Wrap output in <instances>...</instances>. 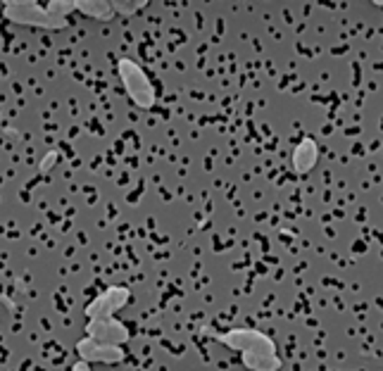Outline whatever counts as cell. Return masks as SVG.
<instances>
[{
	"mask_svg": "<svg viewBox=\"0 0 383 371\" xmlns=\"http://www.w3.org/2000/svg\"><path fill=\"white\" fill-rule=\"evenodd\" d=\"M3 17L10 19L12 24H22V27H38L45 31H60L67 29V19L53 17L45 5L36 0H8L3 5Z\"/></svg>",
	"mask_w": 383,
	"mask_h": 371,
	"instance_id": "6da1fadb",
	"label": "cell"
},
{
	"mask_svg": "<svg viewBox=\"0 0 383 371\" xmlns=\"http://www.w3.org/2000/svg\"><path fill=\"white\" fill-rule=\"evenodd\" d=\"M117 74L122 79L129 100L141 110H151L155 105V86L148 79V74L143 71V67L131 57H122L117 62Z\"/></svg>",
	"mask_w": 383,
	"mask_h": 371,
	"instance_id": "7a4b0ae2",
	"label": "cell"
},
{
	"mask_svg": "<svg viewBox=\"0 0 383 371\" xmlns=\"http://www.w3.org/2000/svg\"><path fill=\"white\" fill-rule=\"evenodd\" d=\"M214 341L236 350V353L276 355V343L257 329H231L226 334H214Z\"/></svg>",
	"mask_w": 383,
	"mask_h": 371,
	"instance_id": "3957f363",
	"label": "cell"
},
{
	"mask_svg": "<svg viewBox=\"0 0 383 371\" xmlns=\"http://www.w3.org/2000/svg\"><path fill=\"white\" fill-rule=\"evenodd\" d=\"M129 300H131V290L126 285H110V288H105L98 298H93L86 305L83 314L88 319H110L119 310H124Z\"/></svg>",
	"mask_w": 383,
	"mask_h": 371,
	"instance_id": "277c9868",
	"label": "cell"
},
{
	"mask_svg": "<svg viewBox=\"0 0 383 371\" xmlns=\"http://www.w3.org/2000/svg\"><path fill=\"white\" fill-rule=\"evenodd\" d=\"M76 353H79V360L83 362H98V364H119L126 360V353L119 348V345H105L98 343L93 338L83 336L81 341H76Z\"/></svg>",
	"mask_w": 383,
	"mask_h": 371,
	"instance_id": "5b68a950",
	"label": "cell"
},
{
	"mask_svg": "<svg viewBox=\"0 0 383 371\" xmlns=\"http://www.w3.org/2000/svg\"><path fill=\"white\" fill-rule=\"evenodd\" d=\"M86 336L93 338L98 343H105V345H126L131 334L129 329L124 326L122 322H117L114 317L110 319H88L86 324Z\"/></svg>",
	"mask_w": 383,
	"mask_h": 371,
	"instance_id": "8992f818",
	"label": "cell"
},
{
	"mask_svg": "<svg viewBox=\"0 0 383 371\" xmlns=\"http://www.w3.org/2000/svg\"><path fill=\"white\" fill-rule=\"evenodd\" d=\"M317 162H319V146H317V141L302 139L293 151V172L305 177V174H310L317 167Z\"/></svg>",
	"mask_w": 383,
	"mask_h": 371,
	"instance_id": "52a82bcc",
	"label": "cell"
},
{
	"mask_svg": "<svg viewBox=\"0 0 383 371\" xmlns=\"http://www.w3.org/2000/svg\"><path fill=\"white\" fill-rule=\"evenodd\" d=\"M241 362L248 371H281V367H283V362L278 355L241 353Z\"/></svg>",
	"mask_w": 383,
	"mask_h": 371,
	"instance_id": "ba28073f",
	"label": "cell"
},
{
	"mask_svg": "<svg viewBox=\"0 0 383 371\" xmlns=\"http://www.w3.org/2000/svg\"><path fill=\"white\" fill-rule=\"evenodd\" d=\"M76 10L90 19H98V22L114 19V10L107 0H76Z\"/></svg>",
	"mask_w": 383,
	"mask_h": 371,
	"instance_id": "9c48e42d",
	"label": "cell"
},
{
	"mask_svg": "<svg viewBox=\"0 0 383 371\" xmlns=\"http://www.w3.org/2000/svg\"><path fill=\"white\" fill-rule=\"evenodd\" d=\"M45 10L53 17L67 19L71 12H76V0H50V3H45Z\"/></svg>",
	"mask_w": 383,
	"mask_h": 371,
	"instance_id": "30bf717a",
	"label": "cell"
},
{
	"mask_svg": "<svg viewBox=\"0 0 383 371\" xmlns=\"http://www.w3.org/2000/svg\"><path fill=\"white\" fill-rule=\"evenodd\" d=\"M114 15H136L139 10L148 8V0H112Z\"/></svg>",
	"mask_w": 383,
	"mask_h": 371,
	"instance_id": "8fae6325",
	"label": "cell"
},
{
	"mask_svg": "<svg viewBox=\"0 0 383 371\" xmlns=\"http://www.w3.org/2000/svg\"><path fill=\"white\" fill-rule=\"evenodd\" d=\"M57 158H60V155H57V151H48V153H45V158L41 160V165H38V172L48 174L50 169L57 165Z\"/></svg>",
	"mask_w": 383,
	"mask_h": 371,
	"instance_id": "7c38bea8",
	"label": "cell"
},
{
	"mask_svg": "<svg viewBox=\"0 0 383 371\" xmlns=\"http://www.w3.org/2000/svg\"><path fill=\"white\" fill-rule=\"evenodd\" d=\"M71 371H90V367H88V362H83V360H79L71 367Z\"/></svg>",
	"mask_w": 383,
	"mask_h": 371,
	"instance_id": "4fadbf2b",
	"label": "cell"
}]
</instances>
